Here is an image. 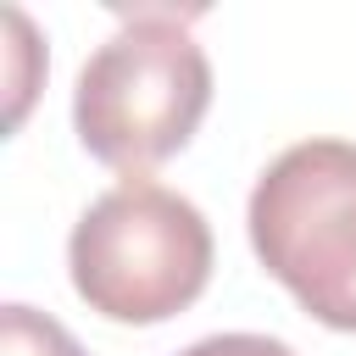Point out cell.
Listing matches in <instances>:
<instances>
[{"label": "cell", "mask_w": 356, "mask_h": 356, "mask_svg": "<svg viewBox=\"0 0 356 356\" xmlns=\"http://www.w3.org/2000/svg\"><path fill=\"white\" fill-rule=\"evenodd\" d=\"M206 106L211 61L189 33V11L145 6L128 11L122 28L83 61L72 89V128L95 161L139 178L195 139Z\"/></svg>", "instance_id": "6da1fadb"}, {"label": "cell", "mask_w": 356, "mask_h": 356, "mask_svg": "<svg viewBox=\"0 0 356 356\" xmlns=\"http://www.w3.org/2000/svg\"><path fill=\"white\" fill-rule=\"evenodd\" d=\"M67 273L89 312L150 328L200 300L211 278V228L189 195L122 178L72 222Z\"/></svg>", "instance_id": "7a4b0ae2"}, {"label": "cell", "mask_w": 356, "mask_h": 356, "mask_svg": "<svg viewBox=\"0 0 356 356\" xmlns=\"http://www.w3.org/2000/svg\"><path fill=\"white\" fill-rule=\"evenodd\" d=\"M250 250L323 328L356 334V145L300 139L250 189Z\"/></svg>", "instance_id": "3957f363"}, {"label": "cell", "mask_w": 356, "mask_h": 356, "mask_svg": "<svg viewBox=\"0 0 356 356\" xmlns=\"http://www.w3.org/2000/svg\"><path fill=\"white\" fill-rule=\"evenodd\" d=\"M0 356H83V345L50 312L11 300V306H0Z\"/></svg>", "instance_id": "277c9868"}, {"label": "cell", "mask_w": 356, "mask_h": 356, "mask_svg": "<svg viewBox=\"0 0 356 356\" xmlns=\"http://www.w3.org/2000/svg\"><path fill=\"white\" fill-rule=\"evenodd\" d=\"M6 28H11V122H22V106L33 95V78L22 72V56H39V44H33V28H28L22 11H6Z\"/></svg>", "instance_id": "5b68a950"}, {"label": "cell", "mask_w": 356, "mask_h": 356, "mask_svg": "<svg viewBox=\"0 0 356 356\" xmlns=\"http://www.w3.org/2000/svg\"><path fill=\"white\" fill-rule=\"evenodd\" d=\"M178 356H295V350L284 339H267V334H211V339H195Z\"/></svg>", "instance_id": "8992f818"}]
</instances>
